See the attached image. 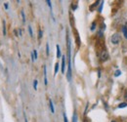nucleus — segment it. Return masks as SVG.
<instances>
[{"label":"nucleus","instance_id":"412c9836","mask_svg":"<svg viewBox=\"0 0 127 122\" xmlns=\"http://www.w3.org/2000/svg\"><path fill=\"white\" fill-rule=\"evenodd\" d=\"M64 122H69L68 121V117H67V115H66L65 112H64Z\"/></svg>","mask_w":127,"mask_h":122},{"label":"nucleus","instance_id":"4be33fe9","mask_svg":"<svg viewBox=\"0 0 127 122\" xmlns=\"http://www.w3.org/2000/svg\"><path fill=\"white\" fill-rule=\"evenodd\" d=\"M33 56H34V59L36 60L37 59V51L36 50H33Z\"/></svg>","mask_w":127,"mask_h":122},{"label":"nucleus","instance_id":"b1692460","mask_svg":"<svg viewBox=\"0 0 127 122\" xmlns=\"http://www.w3.org/2000/svg\"><path fill=\"white\" fill-rule=\"evenodd\" d=\"M83 122H91V120H90V118L85 117V118H84V120H83Z\"/></svg>","mask_w":127,"mask_h":122},{"label":"nucleus","instance_id":"9d476101","mask_svg":"<svg viewBox=\"0 0 127 122\" xmlns=\"http://www.w3.org/2000/svg\"><path fill=\"white\" fill-rule=\"evenodd\" d=\"M99 3H101V1H96V2H95L91 7H90V10H93V8H95V7H96V6H98L99 5Z\"/></svg>","mask_w":127,"mask_h":122},{"label":"nucleus","instance_id":"a211bd4d","mask_svg":"<svg viewBox=\"0 0 127 122\" xmlns=\"http://www.w3.org/2000/svg\"><path fill=\"white\" fill-rule=\"evenodd\" d=\"M49 53H50V51H49V44L47 43L46 44V54H47V56H49Z\"/></svg>","mask_w":127,"mask_h":122},{"label":"nucleus","instance_id":"f8f14e48","mask_svg":"<svg viewBox=\"0 0 127 122\" xmlns=\"http://www.w3.org/2000/svg\"><path fill=\"white\" fill-rule=\"evenodd\" d=\"M37 84H38V81L35 79V80L33 81V88H34V90H36V89H37Z\"/></svg>","mask_w":127,"mask_h":122},{"label":"nucleus","instance_id":"1a4fd4ad","mask_svg":"<svg viewBox=\"0 0 127 122\" xmlns=\"http://www.w3.org/2000/svg\"><path fill=\"white\" fill-rule=\"evenodd\" d=\"M59 66H60V65L57 63L56 65H55V70H54V74L56 75L57 73H58V70H59Z\"/></svg>","mask_w":127,"mask_h":122},{"label":"nucleus","instance_id":"423d86ee","mask_svg":"<svg viewBox=\"0 0 127 122\" xmlns=\"http://www.w3.org/2000/svg\"><path fill=\"white\" fill-rule=\"evenodd\" d=\"M56 48H57V58H58V59H60V58L62 57V54H61V48H60V45H58V44H57Z\"/></svg>","mask_w":127,"mask_h":122},{"label":"nucleus","instance_id":"aec40b11","mask_svg":"<svg viewBox=\"0 0 127 122\" xmlns=\"http://www.w3.org/2000/svg\"><path fill=\"white\" fill-rule=\"evenodd\" d=\"M42 34H43V32H42V30H41V29H39V31H38V38H39V39L42 37Z\"/></svg>","mask_w":127,"mask_h":122},{"label":"nucleus","instance_id":"f03ea898","mask_svg":"<svg viewBox=\"0 0 127 122\" xmlns=\"http://www.w3.org/2000/svg\"><path fill=\"white\" fill-rule=\"evenodd\" d=\"M120 35L118 34V33H113L112 35H111V42L113 44V45H117V44H119V42H120Z\"/></svg>","mask_w":127,"mask_h":122},{"label":"nucleus","instance_id":"f3484780","mask_svg":"<svg viewBox=\"0 0 127 122\" xmlns=\"http://www.w3.org/2000/svg\"><path fill=\"white\" fill-rule=\"evenodd\" d=\"M120 74H121V71H120V70H116V71L114 72V76H116V77L119 76Z\"/></svg>","mask_w":127,"mask_h":122},{"label":"nucleus","instance_id":"a878e982","mask_svg":"<svg viewBox=\"0 0 127 122\" xmlns=\"http://www.w3.org/2000/svg\"><path fill=\"white\" fill-rule=\"evenodd\" d=\"M4 6H5V8H6V9H8V3H5V4H4Z\"/></svg>","mask_w":127,"mask_h":122},{"label":"nucleus","instance_id":"cd10ccee","mask_svg":"<svg viewBox=\"0 0 127 122\" xmlns=\"http://www.w3.org/2000/svg\"><path fill=\"white\" fill-rule=\"evenodd\" d=\"M111 122H116V121H115V120H112V121H111Z\"/></svg>","mask_w":127,"mask_h":122},{"label":"nucleus","instance_id":"dca6fc26","mask_svg":"<svg viewBox=\"0 0 127 122\" xmlns=\"http://www.w3.org/2000/svg\"><path fill=\"white\" fill-rule=\"evenodd\" d=\"M95 28H96V22H93L91 25V30H95Z\"/></svg>","mask_w":127,"mask_h":122},{"label":"nucleus","instance_id":"6e6552de","mask_svg":"<svg viewBox=\"0 0 127 122\" xmlns=\"http://www.w3.org/2000/svg\"><path fill=\"white\" fill-rule=\"evenodd\" d=\"M49 105H50L51 112H52V113H54V112H55V109H54V106H53V102H52V100H50V101H49Z\"/></svg>","mask_w":127,"mask_h":122},{"label":"nucleus","instance_id":"20e7f679","mask_svg":"<svg viewBox=\"0 0 127 122\" xmlns=\"http://www.w3.org/2000/svg\"><path fill=\"white\" fill-rule=\"evenodd\" d=\"M62 73H65L66 69V56H62Z\"/></svg>","mask_w":127,"mask_h":122},{"label":"nucleus","instance_id":"f257e3e1","mask_svg":"<svg viewBox=\"0 0 127 122\" xmlns=\"http://www.w3.org/2000/svg\"><path fill=\"white\" fill-rule=\"evenodd\" d=\"M67 42H68V73H67V78L69 81L71 80V59H70V40L69 35H67Z\"/></svg>","mask_w":127,"mask_h":122},{"label":"nucleus","instance_id":"39448f33","mask_svg":"<svg viewBox=\"0 0 127 122\" xmlns=\"http://www.w3.org/2000/svg\"><path fill=\"white\" fill-rule=\"evenodd\" d=\"M43 69H44V83H45V85H47L48 81H47V69H46V66H43Z\"/></svg>","mask_w":127,"mask_h":122},{"label":"nucleus","instance_id":"393cba45","mask_svg":"<svg viewBox=\"0 0 127 122\" xmlns=\"http://www.w3.org/2000/svg\"><path fill=\"white\" fill-rule=\"evenodd\" d=\"M46 2H47V4H48V6L50 7V9L52 10V5H51V1H49V0H47V1H46Z\"/></svg>","mask_w":127,"mask_h":122},{"label":"nucleus","instance_id":"2eb2a0df","mask_svg":"<svg viewBox=\"0 0 127 122\" xmlns=\"http://www.w3.org/2000/svg\"><path fill=\"white\" fill-rule=\"evenodd\" d=\"M28 31H29V35L30 36H33V32H32V29H31L30 25H28Z\"/></svg>","mask_w":127,"mask_h":122},{"label":"nucleus","instance_id":"bb28decb","mask_svg":"<svg viewBox=\"0 0 127 122\" xmlns=\"http://www.w3.org/2000/svg\"><path fill=\"white\" fill-rule=\"evenodd\" d=\"M125 99L127 100V92H126V94H125Z\"/></svg>","mask_w":127,"mask_h":122},{"label":"nucleus","instance_id":"ddd939ff","mask_svg":"<svg viewBox=\"0 0 127 122\" xmlns=\"http://www.w3.org/2000/svg\"><path fill=\"white\" fill-rule=\"evenodd\" d=\"M103 5H104V2L103 1H101V3H100V7L98 8V11L101 13L102 12V9H103Z\"/></svg>","mask_w":127,"mask_h":122},{"label":"nucleus","instance_id":"7ed1b4c3","mask_svg":"<svg viewBox=\"0 0 127 122\" xmlns=\"http://www.w3.org/2000/svg\"><path fill=\"white\" fill-rule=\"evenodd\" d=\"M100 60H101V62H106V61L109 60V53H108V51L106 50V49H103L101 51V53H100Z\"/></svg>","mask_w":127,"mask_h":122},{"label":"nucleus","instance_id":"9b49d317","mask_svg":"<svg viewBox=\"0 0 127 122\" xmlns=\"http://www.w3.org/2000/svg\"><path fill=\"white\" fill-rule=\"evenodd\" d=\"M127 107V103H121L118 105V107L119 108H123V107Z\"/></svg>","mask_w":127,"mask_h":122},{"label":"nucleus","instance_id":"6ab92c4d","mask_svg":"<svg viewBox=\"0 0 127 122\" xmlns=\"http://www.w3.org/2000/svg\"><path fill=\"white\" fill-rule=\"evenodd\" d=\"M3 34L6 35V25H5V22H3Z\"/></svg>","mask_w":127,"mask_h":122},{"label":"nucleus","instance_id":"c85d7f7f","mask_svg":"<svg viewBox=\"0 0 127 122\" xmlns=\"http://www.w3.org/2000/svg\"><path fill=\"white\" fill-rule=\"evenodd\" d=\"M26 122H27V120H26Z\"/></svg>","mask_w":127,"mask_h":122},{"label":"nucleus","instance_id":"5701e85b","mask_svg":"<svg viewBox=\"0 0 127 122\" xmlns=\"http://www.w3.org/2000/svg\"><path fill=\"white\" fill-rule=\"evenodd\" d=\"M72 118H73V120H72L73 122H77V118H76V114H75V113L73 114V117H72Z\"/></svg>","mask_w":127,"mask_h":122},{"label":"nucleus","instance_id":"0eeeda50","mask_svg":"<svg viewBox=\"0 0 127 122\" xmlns=\"http://www.w3.org/2000/svg\"><path fill=\"white\" fill-rule=\"evenodd\" d=\"M122 34H123V36L127 39V26H126V25L122 26Z\"/></svg>","mask_w":127,"mask_h":122},{"label":"nucleus","instance_id":"4468645a","mask_svg":"<svg viewBox=\"0 0 127 122\" xmlns=\"http://www.w3.org/2000/svg\"><path fill=\"white\" fill-rule=\"evenodd\" d=\"M21 14H22V18H23V23H26V16H25V12L22 11L21 12Z\"/></svg>","mask_w":127,"mask_h":122}]
</instances>
